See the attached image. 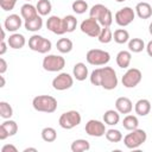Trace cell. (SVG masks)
Masks as SVG:
<instances>
[{"instance_id": "cell-32", "label": "cell", "mask_w": 152, "mask_h": 152, "mask_svg": "<svg viewBox=\"0 0 152 152\" xmlns=\"http://www.w3.org/2000/svg\"><path fill=\"white\" fill-rule=\"evenodd\" d=\"M63 24H64V28H65V32H74L76 26H77V19L75 15L72 14H68L63 18Z\"/></svg>"}, {"instance_id": "cell-43", "label": "cell", "mask_w": 152, "mask_h": 152, "mask_svg": "<svg viewBox=\"0 0 152 152\" xmlns=\"http://www.w3.org/2000/svg\"><path fill=\"white\" fill-rule=\"evenodd\" d=\"M146 52H147V55L150 56V57H152V40H150L148 43H147V45H146Z\"/></svg>"}, {"instance_id": "cell-45", "label": "cell", "mask_w": 152, "mask_h": 152, "mask_svg": "<svg viewBox=\"0 0 152 152\" xmlns=\"http://www.w3.org/2000/svg\"><path fill=\"white\" fill-rule=\"evenodd\" d=\"M1 40H5V27L1 28Z\"/></svg>"}, {"instance_id": "cell-27", "label": "cell", "mask_w": 152, "mask_h": 152, "mask_svg": "<svg viewBox=\"0 0 152 152\" xmlns=\"http://www.w3.org/2000/svg\"><path fill=\"white\" fill-rule=\"evenodd\" d=\"M145 48H146V45L141 38H132L128 40V50L133 53H139Z\"/></svg>"}, {"instance_id": "cell-17", "label": "cell", "mask_w": 152, "mask_h": 152, "mask_svg": "<svg viewBox=\"0 0 152 152\" xmlns=\"http://www.w3.org/2000/svg\"><path fill=\"white\" fill-rule=\"evenodd\" d=\"M115 109L120 114H129L133 109V103L128 97L120 96L115 101Z\"/></svg>"}, {"instance_id": "cell-36", "label": "cell", "mask_w": 152, "mask_h": 152, "mask_svg": "<svg viewBox=\"0 0 152 152\" xmlns=\"http://www.w3.org/2000/svg\"><path fill=\"white\" fill-rule=\"evenodd\" d=\"M13 115V108L12 106L6 101H0V116L2 119H11Z\"/></svg>"}, {"instance_id": "cell-48", "label": "cell", "mask_w": 152, "mask_h": 152, "mask_svg": "<svg viewBox=\"0 0 152 152\" xmlns=\"http://www.w3.org/2000/svg\"><path fill=\"white\" fill-rule=\"evenodd\" d=\"M116 2H124V1H126V0H115Z\"/></svg>"}, {"instance_id": "cell-33", "label": "cell", "mask_w": 152, "mask_h": 152, "mask_svg": "<svg viewBox=\"0 0 152 152\" xmlns=\"http://www.w3.org/2000/svg\"><path fill=\"white\" fill-rule=\"evenodd\" d=\"M40 134H42V139L46 142H53L57 139V132L53 127H44Z\"/></svg>"}, {"instance_id": "cell-4", "label": "cell", "mask_w": 152, "mask_h": 152, "mask_svg": "<svg viewBox=\"0 0 152 152\" xmlns=\"http://www.w3.org/2000/svg\"><path fill=\"white\" fill-rule=\"evenodd\" d=\"M86 59L90 65L102 66L110 61V55L108 51L101 49H90L86 55Z\"/></svg>"}, {"instance_id": "cell-2", "label": "cell", "mask_w": 152, "mask_h": 152, "mask_svg": "<svg viewBox=\"0 0 152 152\" xmlns=\"http://www.w3.org/2000/svg\"><path fill=\"white\" fill-rule=\"evenodd\" d=\"M57 104V100L51 95H38L32 100V107L34 110L48 114L56 112Z\"/></svg>"}, {"instance_id": "cell-1", "label": "cell", "mask_w": 152, "mask_h": 152, "mask_svg": "<svg viewBox=\"0 0 152 152\" xmlns=\"http://www.w3.org/2000/svg\"><path fill=\"white\" fill-rule=\"evenodd\" d=\"M89 17L94 18L99 21L102 27H110L113 23V14L110 10H108L102 4H96L89 10Z\"/></svg>"}, {"instance_id": "cell-34", "label": "cell", "mask_w": 152, "mask_h": 152, "mask_svg": "<svg viewBox=\"0 0 152 152\" xmlns=\"http://www.w3.org/2000/svg\"><path fill=\"white\" fill-rule=\"evenodd\" d=\"M99 42L101 44H108L113 40V32L110 30V27H102L101 28V32L97 37Z\"/></svg>"}, {"instance_id": "cell-3", "label": "cell", "mask_w": 152, "mask_h": 152, "mask_svg": "<svg viewBox=\"0 0 152 152\" xmlns=\"http://www.w3.org/2000/svg\"><path fill=\"white\" fill-rule=\"evenodd\" d=\"M147 139V134L144 129L140 128H135L133 131H131V133L126 134L124 137V144L127 148L129 150H135L139 148Z\"/></svg>"}, {"instance_id": "cell-30", "label": "cell", "mask_w": 152, "mask_h": 152, "mask_svg": "<svg viewBox=\"0 0 152 152\" xmlns=\"http://www.w3.org/2000/svg\"><path fill=\"white\" fill-rule=\"evenodd\" d=\"M113 39L115 43L118 44H125V43H128L129 40V33L127 30L125 28H118L114 31L113 33Z\"/></svg>"}, {"instance_id": "cell-13", "label": "cell", "mask_w": 152, "mask_h": 152, "mask_svg": "<svg viewBox=\"0 0 152 152\" xmlns=\"http://www.w3.org/2000/svg\"><path fill=\"white\" fill-rule=\"evenodd\" d=\"M84 131L86 133L89 135V137H95V138H100V137H103L106 134V124L100 121V120H95V119H91L89 120L87 124H86V127H84Z\"/></svg>"}, {"instance_id": "cell-14", "label": "cell", "mask_w": 152, "mask_h": 152, "mask_svg": "<svg viewBox=\"0 0 152 152\" xmlns=\"http://www.w3.org/2000/svg\"><path fill=\"white\" fill-rule=\"evenodd\" d=\"M46 28L55 33V34H58V36H62L65 32V28H64V24H63V18H59L58 15H51L46 20Z\"/></svg>"}, {"instance_id": "cell-31", "label": "cell", "mask_w": 152, "mask_h": 152, "mask_svg": "<svg viewBox=\"0 0 152 152\" xmlns=\"http://www.w3.org/2000/svg\"><path fill=\"white\" fill-rule=\"evenodd\" d=\"M36 7H37V11H38V14L42 15V17L50 14V12L52 10V5H51L50 0H38Z\"/></svg>"}, {"instance_id": "cell-20", "label": "cell", "mask_w": 152, "mask_h": 152, "mask_svg": "<svg viewBox=\"0 0 152 152\" xmlns=\"http://www.w3.org/2000/svg\"><path fill=\"white\" fill-rule=\"evenodd\" d=\"M116 64L119 68L121 69H126L131 64V61H132V52L131 51H127V50H121L118 52L116 55Z\"/></svg>"}, {"instance_id": "cell-8", "label": "cell", "mask_w": 152, "mask_h": 152, "mask_svg": "<svg viewBox=\"0 0 152 152\" xmlns=\"http://www.w3.org/2000/svg\"><path fill=\"white\" fill-rule=\"evenodd\" d=\"M81 121L82 116L77 110H68L63 113L58 119V124L63 129H72L74 127L78 126Z\"/></svg>"}, {"instance_id": "cell-47", "label": "cell", "mask_w": 152, "mask_h": 152, "mask_svg": "<svg viewBox=\"0 0 152 152\" xmlns=\"http://www.w3.org/2000/svg\"><path fill=\"white\" fill-rule=\"evenodd\" d=\"M148 32H150V34L152 36V23L148 25Z\"/></svg>"}, {"instance_id": "cell-37", "label": "cell", "mask_w": 152, "mask_h": 152, "mask_svg": "<svg viewBox=\"0 0 152 152\" xmlns=\"http://www.w3.org/2000/svg\"><path fill=\"white\" fill-rule=\"evenodd\" d=\"M71 8L76 14H83L88 11V2L86 0H75L71 5Z\"/></svg>"}, {"instance_id": "cell-24", "label": "cell", "mask_w": 152, "mask_h": 152, "mask_svg": "<svg viewBox=\"0 0 152 152\" xmlns=\"http://www.w3.org/2000/svg\"><path fill=\"white\" fill-rule=\"evenodd\" d=\"M120 121V113L115 109H108L103 114V122L109 126H115Z\"/></svg>"}, {"instance_id": "cell-25", "label": "cell", "mask_w": 152, "mask_h": 152, "mask_svg": "<svg viewBox=\"0 0 152 152\" xmlns=\"http://www.w3.org/2000/svg\"><path fill=\"white\" fill-rule=\"evenodd\" d=\"M24 26H25V28H26L27 31H30V32H37V31H39V30L43 27V19H42V15H37V17L33 18V19L25 20Z\"/></svg>"}, {"instance_id": "cell-26", "label": "cell", "mask_w": 152, "mask_h": 152, "mask_svg": "<svg viewBox=\"0 0 152 152\" xmlns=\"http://www.w3.org/2000/svg\"><path fill=\"white\" fill-rule=\"evenodd\" d=\"M56 48L61 53H69L72 50L74 44L69 38H59L56 43Z\"/></svg>"}, {"instance_id": "cell-39", "label": "cell", "mask_w": 152, "mask_h": 152, "mask_svg": "<svg viewBox=\"0 0 152 152\" xmlns=\"http://www.w3.org/2000/svg\"><path fill=\"white\" fill-rule=\"evenodd\" d=\"M17 1H18V0H0V7H1V10L5 11V12L12 11V10L15 7Z\"/></svg>"}, {"instance_id": "cell-16", "label": "cell", "mask_w": 152, "mask_h": 152, "mask_svg": "<svg viewBox=\"0 0 152 152\" xmlns=\"http://www.w3.org/2000/svg\"><path fill=\"white\" fill-rule=\"evenodd\" d=\"M23 25V19L21 15L19 14H10L8 17L5 18L4 21V27L8 32H17Z\"/></svg>"}, {"instance_id": "cell-15", "label": "cell", "mask_w": 152, "mask_h": 152, "mask_svg": "<svg viewBox=\"0 0 152 152\" xmlns=\"http://www.w3.org/2000/svg\"><path fill=\"white\" fill-rule=\"evenodd\" d=\"M18 132V125L14 120L6 119L1 125H0V140H5L8 137L15 135Z\"/></svg>"}, {"instance_id": "cell-38", "label": "cell", "mask_w": 152, "mask_h": 152, "mask_svg": "<svg viewBox=\"0 0 152 152\" xmlns=\"http://www.w3.org/2000/svg\"><path fill=\"white\" fill-rule=\"evenodd\" d=\"M90 83L95 87H100L101 86V68H96L91 71L90 76H89Z\"/></svg>"}, {"instance_id": "cell-7", "label": "cell", "mask_w": 152, "mask_h": 152, "mask_svg": "<svg viewBox=\"0 0 152 152\" xmlns=\"http://www.w3.org/2000/svg\"><path fill=\"white\" fill-rule=\"evenodd\" d=\"M42 66L45 71L57 72V71H61L65 66V59L64 57L59 55H46L43 58Z\"/></svg>"}, {"instance_id": "cell-41", "label": "cell", "mask_w": 152, "mask_h": 152, "mask_svg": "<svg viewBox=\"0 0 152 152\" xmlns=\"http://www.w3.org/2000/svg\"><path fill=\"white\" fill-rule=\"evenodd\" d=\"M6 70H7V62L5 61V58H0V74L1 75H4L5 72H6Z\"/></svg>"}, {"instance_id": "cell-46", "label": "cell", "mask_w": 152, "mask_h": 152, "mask_svg": "<svg viewBox=\"0 0 152 152\" xmlns=\"http://www.w3.org/2000/svg\"><path fill=\"white\" fill-rule=\"evenodd\" d=\"M0 78H1V86H0V87L2 88V87H5V77L1 75V76H0Z\"/></svg>"}, {"instance_id": "cell-18", "label": "cell", "mask_w": 152, "mask_h": 152, "mask_svg": "<svg viewBox=\"0 0 152 152\" xmlns=\"http://www.w3.org/2000/svg\"><path fill=\"white\" fill-rule=\"evenodd\" d=\"M135 14L140 19H148L152 15V6L147 1H141L135 5Z\"/></svg>"}, {"instance_id": "cell-19", "label": "cell", "mask_w": 152, "mask_h": 152, "mask_svg": "<svg viewBox=\"0 0 152 152\" xmlns=\"http://www.w3.org/2000/svg\"><path fill=\"white\" fill-rule=\"evenodd\" d=\"M7 44L11 49H14V50H18V49H23L26 44V39L24 37V34L21 33H17V32H13L8 39H7Z\"/></svg>"}, {"instance_id": "cell-44", "label": "cell", "mask_w": 152, "mask_h": 152, "mask_svg": "<svg viewBox=\"0 0 152 152\" xmlns=\"http://www.w3.org/2000/svg\"><path fill=\"white\" fill-rule=\"evenodd\" d=\"M28 151H33V152H37V148H34V147H26L23 152H28Z\"/></svg>"}, {"instance_id": "cell-11", "label": "cell", "mask_w": 152, "mask_h": 152, "mask_svg": "<svg viewBox=\"0 0 152 152\" xmlns=\"http://www.w3.org/2000/svg\"><path fill=\"white\" fill-rule=\"evenodd\" d=\"M80 28L83 33H86L87 36L91 37V38H97L100 32H101V28L102 26L99 24V21L94 18H88V19H84L81 25H80Z\"/></svg>"}, {"instance_id": "cell-5", "label": "cell", "mask_w": 152, "mask_h": 152, "mask_svg": "<svg viewBox=\"0 0 152 152\" xmlns=\"http://www.w3.org/2000/svg\"><path fill=\"white\" fill-rule=\"evenodd\" d=\"M28 48L39 53H48L52 49V43L50 39L44 38L40 34H32L28 38Z\"/></svg>"}, {"instance_id": "cell-23", "label": "cell", "mask_w": 152, "mask_h": 152, "mask_svg": "<svg viewBox=\"0 0 152 152\" xmlns=\"http://www.w3.org/2000/svg\"><path fill=\"white\" fill-rule=\"evenodd\" d=\"M72 76H74V78H76L80 82L84 81L88 77V68L86 66V64L82 62L76 63L72 68Z\"/></svg>"}, {"instance_id": "cell-21", "label": "cell", "mask_w": 152, "mask_h": 152, "mask_svg": "<svg viewBox=\"0 0 152 152\" xmlns=\"http://www.w3.org/2000/svg\"><path fill=\"white\" fill-rule=\"evenodd\" d=\"M134 110L139 116H146L151 112V102L147 99H140L135 102Z\"/></svg>"}, {"instance_id": "cell-9", "label": "cell", "mask_w": 152, "mask_h": 152, "mask_svg": "<svg viewBox=\"0 0 152 152\" xmlns=\"http://www.w3.org/2000/svg\"><path fill=\"white\" fill-rule=\"evenodd\" d=\"M134 18H135V11L129 6H125L120 8L114 15L115 23L121 27L128 26L134 20Z\"/></svg>"}, {"instance_id": "cell-29", "label": "cell", "mask_w": 152, "mask_h": 152, "mask_svg": "<svg viewBox=\"0 0 152 152\" xmlns=\"http://www.w3.org/2000/svg\"><path fill=\"white\" fill-rule=\"evenodd\" d=\"M122 126L127 131H133L135 128H138L139 126V120L135 115H132V114H127L124 120H122Z\"/></svg>"}, {"instance_id": "cell-49", "label": "cell", "mask_w": 152, "mask_h": 152, "mask_svg": "<svg viewBox=\"0 0 152 152\" xmlns=\"http://www.w3.org/2000/svg\"><path fill=\"white\" fill-rule=\"evenodd\" d=\"M25 1H31V0H25Z\"/></svg>"}, {"instance_id": "cell-28", "label": "cell", "mask_w": 152, "mask_h": 152, "mask_svg": "<svg viewBox=\"0 0 152 152\" xmlns=\"http://www.w3.org/2000/svg\"><path fill=\"white\" fill-rule=\"evenodd\" d=\"M90 148V144L86 139H76L71 142L70 150L72 152H84Z\"/></svg>"}, {"instance_id": "cell-35", "label": "cell", "mask_w": 152, "mask_h": 152, "mask_svg": "<svg viewBox=\"0 0 152 152\" xmlns=\"http://www.w3.org/2000/svg\"><path fill=\"white\" fill-rule=\"evenodd\" d=\"M106 139L110 142H119L121 141L124 138H122V133L119 131V129H115V128H110V129H107L106 131V134H104Z\"/></svg>"}, {"instance_id": "cell-50", "label": "cell", "mask_w": 152, "mask_h": 152, "mask_svg": "<svg viewBox=\"0 0 152 152\" xmlns=\"http://www.w3.org/2000/svg\"><path fill=\"white\" fill-rule=\"evenodd\" d=\"M147 1H148V0H147Z\"/></svg>"}, {"instance_id": "cell-10", "label": "cell", "mask_w": 152, "mask_h": 152, "mask_svg": "<svg viewBox=\"0 0 152 152\" xmlns=\"http://www.w3.org/2000/svg\"><path fill=\"white\" fill-rule=\"evenodd\" d=\"M141 78H142V74L139 69L129 68L124 74L122 78H121V82H122V86L125 88H134L141 82Z\"/></svg>"}, {"instance_id": "cell-40", "label": "cell", "mask_w": 152, "mask_h": 152, "mask_svg": "<svg viewBox=\"0 0 152 152\" xmlns=\"http://www.w3.org/2000/svg\"><path fill=\"white\" fill-rule=\"evenodd\" d=\"M1 152H18V148L12 144H6L1 147Z\"/></svg>"}, {"instance_id": "cell-42", "label": "cell", "mask_w": 152, "mask_h": 152, "mask_svg": "<svg viewBox=\"0 0 152 152\" xmlns=\"http://www.w3.org/2000/svg\"><path fill=\"white\" fill-rule=\"evenodd\" d=\"M7 46H8V44H7L5 40H1V43H0V56H2V55L6 53Z\"/></svg>"}, {"instance_id": "cell-12", "label": "cell", "mask_w": 152, "mask_h": 152, "mask_svg": "<svg viewBox=\"0 0 152 152\" xmlns=\"http://www.w3.org/2000/svg\"><path fill=\"white\" fill-rule=\"evenodd\" d=\"M74 84V77L68 72H59L52 80V88L58 91L70 89Z\"/></svg>"}, {"instance_id": "cell-22", "label": "cell", "mask_w": 152, "mask_h": 152, "mask_svg": "<svg viewBox=\"0 0 152 152\" xmlns=\"http://www.w3.org/2000/svg\"><path fill=\"white\" fill-rule=\"evenodd\" d=\"M20 15L24 20H30V19H33L36 18L38 14V11H37V7L33 6L32 4H24L21 7H20Z\"/></svg>"}, {"instance_id": "cell-6", "label": "cell", "mask_w": 152, "mask_h": 152, "mask_svg": "<svg viewBox=\"0 0 152 152\" xmlns=\"http://www.w3.org/2000/svg\"><path fill=\"white\" fill-rule=\"evenodd\" d=\"M119 80L115 70L112 66H102L101 68V86L106 90H113L118 87Z\"/></svg>"}]
</instances>
